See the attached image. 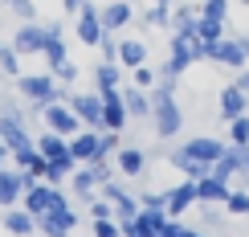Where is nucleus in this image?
Segmentation results:
<instances>
[{"mask_svg":"<svg viewBox=\"0 0 249 237\" xmlns=\"http://www.w3.org/2000/svg\"><path fill=\"white\" fill-rule=\"evenodd\" d=\"M17 94L41 110V107H49V102H66L74 90H66L49 70H37V74H20L17 78Z\"/></svg>","mask_w":249,"mask_h":237,"instance_id":"1","label":"nucleus"},{"mask_svg":"<svg viewBox=\"0 0 249 237\" xmlns=\"http://www.w3.org/2000/svg\"><path fill=\"white\" fill-rule=\"evenodd\" d=\"M196 61H204V41L196 37V33H172V41H168V61L160 66V74L180 78L188 66H196Z\"/></svg>","mask_w":249,"mask_h":237,"instance_id":"2","label":"nucleus"},{"mask_svg":"<svg viewBox=\"0 0 249 237\" xmlns=\"http://www.w3.org/2000/svg\"><path fill=\"white\" fill-rule=\"evenodd\" d=\"M20 204H25V209L33 213V217H41V213H57V209H70L66 192H61L57 184H45V180L29 184V188H25V197H20Z\"/></svg>","mask_w":249,"mask_h":237,"instance_id":"3","label":"nucleus"},{"mask_svg":"<svg viewBox=\"0 0 249 237\" xmlns=\"http://www.w3.org/2000/svg\"><path fill=\"white\" fill-rule=\"evenodd\" d=\"M45 25H41V20H20V25L13 29V41H8V45L17 49L20 57H41V49H45Z\"/></svg>","mask_w":249,"mask_h":237,"instance_id":"4","label":"nucleus"},{"mask_svg":"<svg viewBox=\"0 0 249 237\" xmlns=\"http://www.w3.org/2000/svg\"><path fill=\"white\" fill-rule=\"evenodd\" d=\"M41 123H45V131H57V135L74 139L82 131V119L70 110V102H49V107H41Z\"/></svg>","mask_w":249,"mask_h":237,"instance_id":"5","label":"nucleus"},{"mask_svg":"<svg viewBox=\"0 0 249 237\" xmlns=\"http://www.w3.org/2000/svg\"><path fill=\"white\" fill-rule=\"evenodd\" d=\"M66 102H70V110L82 119V127L102 131V94H98V90H94V94H86V90H74Z\"/></svg>","mask_w":249,"mask_h":237,"instance_id":"6","label":"nucleus"},{"mask_svg":"<svg viewBox=\"0 0 249 237\" xmlns=\"http://www.w3.org/2000/svg\"><path fill=\"white\" fill-rule=\"evenodd\" d=\"M45 33H49V37H45L41 57H45V70L53 74L57 66H66V61H70V45H66V29H61L57 20H53V25H45Z\"/></svg>","mask_w":249,"mask_h":237,"instance_id":"7","label":"nucleus"},{"mask_svg":"<svg viewBox=\"0 0 249 237\" xmlns=\"http://www.w3.org/2000/svg\"><path fill=\"white\" fill-rule=\"evenodd\" d=\"M74 33H78L82 45H98V41L107 37V29H102V17H98V8H94V4H86V8L74 17Z\"/></svg>","mask_w":249,"mask_h":237,"instance_id":"8","label":"nucleus"},{"mask_svg":"<svg viewBox=\"0 0 249 237\" xmlns=\"http://www.w3.org/2000/svg\"><path fill=\"white\" fill-rule=\"evenodd\" d=\"M180 147H184V156H192V160L209 164V168L225 156V143H221V139H213V135H192V139H184Z\"/></svg>","mask_w":249,"mask_h":237,"instance_id":"9","label":"nucleus"},{"mask_svg":"<svg viewBox=\"0 0 249 237\" xmlns=\"http://www.w3.org/2000/svg\"><path fill=\"white\" fill-rule=\"evenodd\" d=\"M37 229L45 237H70L78 229V213L74 209H57V213H41L37 217Z\"/></svg>","mask_w":249,"mask_h":237,"instance_id":"10","label":"nucleus"},{"mask_svg":"<svg viewBox=\"0 0 249 237\" xmlns=\"http://www.w3.org/2000/svg\"><path fill=\"white\" fill-rule=\"evenodd\" d=\"M131 115H127V102H123V90L102 94V131H123Z\"/></svg>","mask_w":249,"mask_h":237,"instance_id":"11","label":"nucleus"},{"mask_svg":"<svg viewBox=\"0 0 249 237\" xmlns=\"http://www.w3.org/2000/svg\"><path fill=\"white\" fill-rule=\"evenodd\" d=\"M98 17H102V29L107 33H119V29H127L135 20V8H131V0H110V4L98 8Z\"/></svg>","mask_w":249,"mask_h":237,"instance_id":"12","label":"nucleus"},{"mask_svg":"<svg viewBox=\"0 0 249 237\" xmlns=\"http://www.w3.org/2000/svg\"><path fill=\"white\" fill-rule=\"evenodd\" d=\"M25 197V176L17 168H0V209H17Z\"/></svg>","mask_w":249,"mask_h":237,"instance_id":"13","label":"nucleus"},{"mask_svg":"<svg viewBox=\"0 0 249 237\" xmlns=\"http://www.w3.org/2000/svg\"><path fill=\"white\" fill-rule=\"evenodd\" d=\"M4 233H8V237H29V233H37V217L25 209V204L4 209Z\"/></svg>","mask_w":249,"mask_h":237,"instance_id":"14","label":"nucleus"},{"mask_svg":"<svg viewBox=\"0 0 249 237\" xmlns=\"http://www.w3.org/2000/svg\"><path fill=\"white\" fill-rule=\"evenodd\" d=\"M163 197H168V217H180V213H188L192 204H196V180L176 184V188H168Z\"/></svg>","mask_w":249,"mask_h":237,"instance_id":"15","label":"nucleus"},{"mask_svg":"<svg viewBox=\"0 0 249 237\" xmlns=\"http://www.w3.org/2000/svg\"><path fill=\"white\" fill-rule=\"evenodd\" d=\"M241 115H249V94H241V90L229 82V86L221 90V119L233 123V119H241Z\"/></svg>","mask_w":249,"mask_h":237,"instance_id":"16","label":"nucleus"},{"mask_svg":"<svg viewBox=\"0 0 249 237\" xmlns=\"http://www.w3.org/2000/svg\"><path fill=\"white\" fill-rule=\"evenodd\" d=\"M119 66H123V70H139V66H147V41H139V37H123V41H119Z\"/></svg>","mask_w":249,"mask_h":237,"instance_id":"17","label":"nucleus"},{"mask_svg":"<svg viewBox=\"0 0 249 237\" xmlns=\"http://www.w3.org/2000/svg\"><path fill=\"white\" fill-rule=\"evenodd\" d=\"M98 135H102V131H90V127H82L78 135L70 139V156H74L78 164H90V160L98 156Z\"/></svg>","mask_w":249,"mask_h":237,"instance_id":"18","label":"nucleus"},{"mask_svg":"<svg viewBox=\"0 0 249 237\" xmlns=\"http://www.w3.org/2000/svg\"><path fill=\"white\" fill-rule=\"evenodd\" d=\"M115 164H119V172H123V176L139 180L143 172H147V151H143V147H119Z\"/></svg>","mask_w":249,"mask_h":237,"instance_id":"19","label":"nucleus"},{"mask_svg":"<svg viewBox=\"0 0 249 237\" xmlns=\"http://www.w3.org/2000/svg\"><path fill=\"white\" fill-rule=\"evenodd\" d=\"M229 184L225 180H216V176H204V180H196V201L200 204H225L229 201Z\"/></svg>","mask_w":249,"mask_h":237,"instance_id":"20","label":"nucleus"},{"mask_svg":"<svg viewBox=\"0 0 249 237\" xmlns=\"http://www.w3.org/2000/svg\"><path fill=\"white\" fill-rule=\"evenodd\" d=\"M33 143H37V151H41L45 160H61V156H70V139H66V135H57V131H41Z\"/></svg>","mask_w":249,"mask_h":237,"instance_id":"21","label":"nucleus"},{"mask_svg":"<svg viewBox=\"0 0 249 237\" xmlns=\"http://www.w3.org/2000/svg\"><path fill=\"white\" fill-rule=\"evenodd\" d=\"M123 102H127V115L131 119H151V90L127 86V90H123Z\"/></svg>","mask_w":249,"mask_h":237,"instance_id":"22","label":"nucleus"},{"mask_svg":"<svg viewBox=\"0 0 249 237\" xmlns=\"http://www.w3.org/2000/svg\"><path fill=\"white\" fill-rule=\"evenodd\" d=\"M119 82H123V66H119V61H102V66H94V90H98V94L119 90Z\"/></svg>","mask_w":249,"mask_h":237,"instance_id":"23","label":"nucleus"},{"mask_svg":"<svg viewBox=\"0 0 249 237\" xmlns=\"http://www.w3.org/2000/svg\"><path fill=\"white\" fill-rule=\"evenodd\" d=\"M70 188H74V197H78V201H94L98 180H94V172L82 164V168H74V176H70Z\"/></svg>","mask_w":249,"mask_h":237,"instance_id":"24","label":"nucleus"},{"mask_svg":"<svg viewBox=\"0 0 249 237\" xmlns=\"http://www.w3.org/2000/svg\"><path fill=\"white\" fill-rule=\"evenodd\" d=\"M196 20H200V8L176 4L172 8V33H196Z\"/></svg>","mask_w":249,"mask_h":237,"instance_id":"25","label":"nucleus"},{"mask_svg":"<svg viewBox=\"0 0 249 237\" xmlns=\"http://www.w3.org/2000/svg\"><path fill=\"white\" fill-rule=\"evenodd\" d=\"M196 37H200L204 45H216V41L229 37V33H225V20H209V17H200V20H196Z\"/></svg>","mask_w":249,"mask_h":237,"instance_id":"26","label":"nucleus"},{"mask_svg":"<svg viewBox=\"0 0 249 237\" xmlns=\"http://www.w3.org/2000/svg\"><path fill=\"white\" fill-rule=\"evenodd\" d=\"M139 20H143L147 29H172V8H168V4H151Z\"/></svg>","mask_w":249,"mask_h":237,"instance_id":"27","label":"nucleus"},{"mask_svg":"<svg viewBox=\"0 0 249 237\" xmlns=\"http://www.w3.org/2000/svg\"><path fill=\"white\" fill-rule=\"evenodd\" d=\"M225 209H229L233 217H249V188H233L229 201H225Z\"/></svg>","mask_w":249,"mask_h":237,"instance_id":"28","label":"nucleus"},{"mask_svg":"<svg viewBox=\"0 0 249 237\" xmlns=\"http://www.w3.org/2000/svg\"><path fill=\"white\" fill-rule=\"evenodd\" d=\"M155 82H160V70H151V66L131 70V86H139V90H155Z\"/></svg>","mask_w":249,"mask_h":237,"instance_id":"29","label":"nucleus"},{"mask_svg":"<svg viewBox=\"0 0 249 237\" xmlns=\"http://www.w3.org/2000/svg\"><path fill=\"white\" fill-rule=\"evenodd\" d=\"M0 74H8V78H20V54H17V49L13 45H4V54H0Z\"/></svg>","mask_w":249,"mask_h":237,"instance_id":"30","label":"nucleus"},{"mask_svg":"<svg viewBox=\"0 0 249 237\" xmlns=\"http://www.w3.org/2000/svg\"><path fill=\"white\" fill-rule=\"evenodd\" d=\"M200 17L225 20V25H229V0H204V4H200Z\"/></svg>","mask_w":249,"mask_h":237,"instance_id":"31","label":"nucleus"},{"mask_svg":"<svg viewBox=\"0 0 249 237\" xmlns=\"http://www.w3.org/2000/svg\"><path fill=\"white\" fill-rule=\"evenodd\" d=\"M229 143H237V147H245V143H249V115H241V119L229 123Z\"/></svg>","mask_w":249,"mask_h":237,"instance_id":"32","label":"nucleus"},{"mask_svg":"<svg viewBox=\"0 0 249 237\" xmlns=\"http://www.w3.org/2000/svg\"><path fill=\"white\" fill-rule=\"evenodd\" d=\"M90 217H94V221H110V217H115V204H110L107 197H94V201H90Z\"/></svg>","mask_w":249,"mask_h":237,"instance_id":"33","label":"nucleus"},{"mask_svg":"<svg viewBox=\"0 0 249 237\" xmlns=\"http://www.w3.org/2000/svg\"><path fill=\"white\" fill-rule=\"evenodd\" d=\"M94 237H123V225L110 217V221H94Z\"/></svg>","mask_w":249,"mask_h":237,"instance_id":"34","label":"nucleus"},{"mask_svg":"<svg viewBox=\"0 0 249 237\" xmlns=\"http://www.w3.org/2000/svg\"><path fill=\"white\" fill-rule=\"evenodd\" d=\"M139 204H143V209H160V213H168V197H163V192H143Z\"/></svg>","mask_w":249,"mask_h":237,"instance_id":"35","label":"nucleus"},{"mask_svg":"<svg viewBox=\"0 0 249 237\" xmlns=\"http://www.w3.org/2000/svg\"><path fill=\"white\" fill-rule=\"evenodd\" d=\"M184 233H188V225H180V217H168L160 225V237H184Z\"/></svg>","mask_w":249,"mask_h":237,"instance_id":"36","label":"nucleus"},{"mask_svg":"<svg viewBox=\"0 0 249 237\" xmlns=\"http://www.w3.org/2000/svg\"><path fill=\"white\" fill-rule=\"evenodd\" d=\"M98 49H102V61H119V41L110 37V33L98 41Z\"/></svg>","mask_w":249,"mask_h":237,"instance_id":"37","label":"nucleus"},{"mask_svg":"<svg viewBox=\"0 0 249 237\" xmlns=\"http://www.w3.org/2000/svg\"><path fill=\"white\" fill-rule=\"evenodd\" d=\"M86 4H90V0H61V13H66V17H78Z\"/></svg>","mask_w":249,"mask_h":237,"instance_id":"38","label":"nucleus"},{"mask_svg":"<svg viewBox=\"0 0 249 237\" xmlns=\"http://www.w3.org/2000/svg\"><path fill=\"white\" fill-rule=\"evenodd\" d=\"M233 86L241 90V94H249V66H245V70H237V78H233Z\"/></svg>","mask_w":249,"mask_h":237,"instance_id":"39","label":"nucleus"},{"mask_svg":"<svg viewBox=\"0 0 249 237\" xmlns=\"http://www.w3.org/2000/svg\"><path fill=\"white\" fill-rule=\"evenodd\" d=\"M0 168H8V147H4V139H0Z\"/></svg>","mask_w":249,"mask_h":237,"instance_id":"40","label":"nucleus"},{"mask_svg":"<svg viewBox=\"0 0 249 237\" xmlns=\"http://www.w3.org/2000/svg\"><path fill=\"white\" fill-rule=\"evenodd\" d=\"M184 237H209V233H200V229H188V233H184Z\"/></svg>","mask_w":249,"mask_h":237,"instance_id":"41","label":"nucleus"},{"mask_svg":"<svg viewBox=\"0 0 249 237\" xmlns=\"http://www.w3.org/2000/svg\"><path fill=\"white\" fill-rule=\"evenodd\" d=\"M151 4H168V8H172V4H176V0H151Z\"/></svg>","mask_w":249,"mask_h":237,"instance_id":"42","label":"nucleus"},{"mask_svg":"<svg viewBox=\"0 0 249 237\" xmlns=\"http://www.w3.org/2000/svg\"><path fill=\"white\" fill-rule=\"evenodd\" d=\"M0 4H8V8H13V4H17V0H0Z\"/></svg>","mask_w":249,"mask_h":237,"instance_id":"43","label":"nucleus"},{"mask_svg":"<svg viewBox=\"0 0 249 237\" xmlns=\"http://www.w3.org/2000/svg\"><path fill=\"white\" fill-rule=\"evenodd\" d=\"M0 54H4V41H0Z\"/></svg>","mask_w":249,"mask_h":237,"instance_id":"44","label":"nucleus"},{"mask_svg":"<svg viewBox=\"0 0 249 237\" xmlns=\"http://www.w3.org/2000/svg\"><path fill=\"white\" fill-rule=\"evenodd\" d=\"M241 4H245V8H249V0H241Z\"/></svg>","mask_w":249,"mask_h":237,"instance_id":"45","label":"nucleus"}]
</instances>
